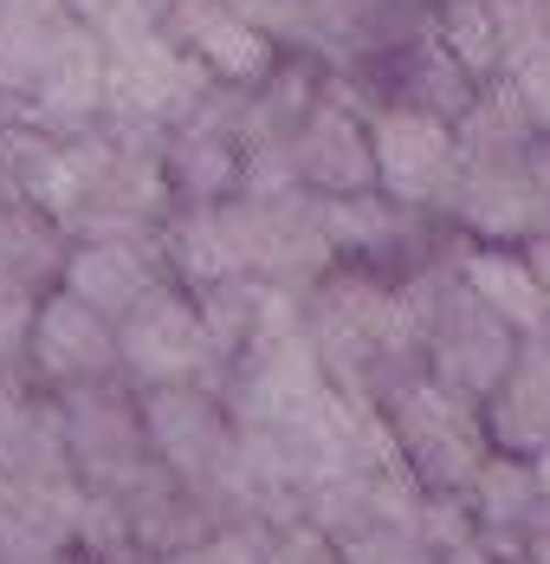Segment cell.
Listing matches in <instances>:
<instances>
[{
  "label": "cell",
  "instance_id": "6da1fadb",
  "mask_svg": "<svg viewBox=\"0 0 550 564\" xmlns=\"http://www.w3.org/2000/svg\"><path fill=\"white\" fill-rule=\"evenodd\" d=\"M388 422V442L402 454V467L415 474L421 494H466L480 480V467L493 460V435L480 402L440 390L435 377H402L395 390L376 402Z\"/></svg>",
  "mask_w": 550,
  "mask_h": 564
},
{
  "label": "cell",
  "instance_id": "7a4b0ae2",
  "mask_svg": "<svg viewBox=\"0 0 550 564\" xmlns=\"http://www.w3.org/2000/svg\"><path fill=\"white\" fill-rule=\"evenodd\" d=\"M53 402H58V429H65V454H72L85 494L123 500L156 467L150 429H143V395L98 383V390H72V395H53Z\"/></svg>",
  "mask_w": 550,
  "mask_h": 564
},
{
  "label": "cell",
  "instance_id": "3957f363",
  "mask_svg": "<svg viewBox=\"0 0 550 564\" xmlns=\"http://www.w3.org/2000/svg\"><path fill=\"white\" fill-rule=\"evenodd\" d=\"M117 344H123V377L136 383V395L208 383V370L220 364L201 312H188V305L168 299V292H150V299L117 325ZM208 390H215V383H208Z\"/></svg>",
  "mask_w": 550,
  "mask_h": 564
},
{
  "label": "cell",
  "instance_id": "277c9868",
  "mask_svg": "<svg viewBox=\"0 0 550 564\" xmlns=\"http://www.w3.org/2000/svg\"><path fill=\"white\" fill-rule=\"evenodd\" d=\"M33 377L46 383L53 395H72V390H98V383H117L123 370V344H117V325L98 318L85 299H53L40 305L33 318Z\"/></svg>",
  "mask_w": 550,
  "mask_h": 564
},
{
  "label": "cell",
  "instance_id": "5b68a950",
  "mask_svg": "<svg viewBox=\"0 0 550 564\" xmlns=\"http://www.w3.org/2000/svg\"><path fill=\"white\" fill-rule=\"evenodd\" d=\"M486 435H493V454H512V460H538L550 448V344L525 338L518 364L505 370V383L486 395Z\"/></svg>",
  "mask_w": 550,
  "mask_h": 564
},
{
  "label": "cell",
  "instance_id": "8992f818",
  "mask_svg": "<svg viewBox=\"0 0 550 564\" xmlns=\"http://www.w3.org/2000/svg\"><path fill=\"white\" fill-rule=\"evenodd\" d=\"M150 292H156V285L143 273V260H130L123 247H91V253L72 260V299H85V305H91L98 318H110V325H123Z\"/></svg>",
  "mask_w": 550,
  "mask_h": 564
},
{
  "label": "cell",
  "instance_id": "52a82bcc",
  "mask_svg": "<svg viewBox=\"0 0 550 564\" xmlns=\"http://www.w3.org/2000/svg\"><path fill=\"white\" fill-rule=\"evenodd\" d=\"M273 532L278 525H266V519H233V525L208 532L201 545H188V552H175V558H163V564H266Z\"/></svg>",
  "mask_w": 550,
  "mask_h": 564
},
{
  "label": "cell",
  "instance_id": "ba28073f",
  "mask_svg": "<svg viewBox=\"0 0 550 564\" xmlns=\"http://www.w3.org/2000/svg\"><path fill=\"white\" fill-rule=\"evenodd\" d=\"M343 564H440V552L421 539V519H408V525H376L363 539H343Z\"/></svg>",
  "mask_w": 550,
  "mask_h": 564
},
{
  "label": "cell",
  "instance_id": "9c48e42d",
  "mask_svg": "<svg viewBox=\"0 0 550 564\" xmlns=\"http://www.w3.org/2000/svg\"><path fill=\"white\" fill-rule=\"evenodd\" d=\"M266 564H343V545L330 539L324 525L292 519V525H278V532H273V552H266Z\"/></svg>",
  "mask_w": 550,
  "mask_h": 564
},
{
  "label": "cell",
  "instance_id": "30bf717a",
  "mask_svg": "<svg viewBox=\"0 0 550 564\" xmlns=\"http://www.w3.org/2000/svg\"><path fill=\"white\" fill-rule=\"evenodd\" d=\"M33 305L13 292V285H0V377H13L26 357H33Z\"/></svg>",
  "mask_w": 550,
  "mask_h": 564
},
{
  "label": "cell",
  "instance_id": "8fae6325",
  "mask_svg": "<svg viewBox=\"0 0 550 564\" xmlns=\"http://www.w3.org/2000/svg\"><path fill=\"white\" fill-rule=\"evenodd\" d=\"M518 564H550V519H544V525H531V539H525Z\"/></svg>",
  "mask_w": 550,
  "mask_h": 564
},
{
  "label": "cell",
  "instance_id": "7c38bea8",
  "mask_svg": "<svg viewBox=\"0 0 550 564\" xmlns=\"http://www.w3.org/2000/svg\"><path fill=\"white\" fill-rule=\"evenodd\" d=\"M440 564H498V558L486 552V545H480V539H473V545H460V552H447Z\"/></svg>",
  "mask_w": 550,
  "mask_h": 564
},
{
  "label": "cell",
  "instance_id": "4fadbf2b",
  "mask_svg": "<svg viewBox=\"0 0 550 564\" xmlns=\"http://www.w3.org/2000/svg\"><path fill=\"white\" fill-rule=\"evenodd\" d=\"M33 564H91L85 552H46V558H33Z\"/></svg>",
  "mask_w": 550,
  "mask_h": 564
},
{
  "label": "cell",
  "instance_id": "5bb4252c",
  "mask_svg": "<svg viewBox=\"0 0 550 564\" xmlns=\"http://www.w3.org/2000/svg\"><path fill=\"white\" fill-rule=\"evenodd\" d=\"M531 467H538V487H544V500H550V448L538 454V460H531Z\"/></svg>",
  "mask_w": 550,
  "mask_h": 564
}]
</instances>
